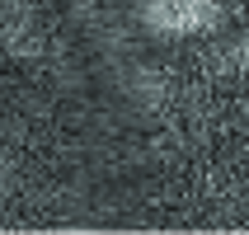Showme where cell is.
Here are the masks:
<instances>
[{
    "label": "cell",
    "instance_id": "6da1fadb",
    "mask_svg": "<svg viewBox=\"0 0 249 235\" xmlns=\"http://www.w3.org/2000/svg\"><path fill=\"white\" fill-rule=\"evenodd\" d=\"M216 19L212 0H151L146 5V24L155 33H197Z\"/></svg>",
    "mask_w": 249,
    "mask_h": 235
}]
</instances>
